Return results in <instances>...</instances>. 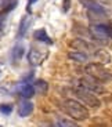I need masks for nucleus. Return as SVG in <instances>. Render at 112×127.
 Listing matches in <instances>:
<instances>
[{
	"instance_id": "f257e3e1",
	"label": "nucleus",
	"mask_w": 112,
	"mask_h": 127,
	"mask_svg": "<svg viewBox=\"0 0 112 127\" xmlns=\"http://www.w3.org/2000/svg\"><path fill=\"white\" fill-rule=\"evenodd\" d=\"M71 47L76 48V50H79V51H83L87 55H89V53H90V54L94 55L100 62H103V64H108L109 61H111V55H109L105 50L98 48L96 44H91V43H89V41L84 40V39H75L74 41H71Z\"/></svg>"
},
{
	"instance_id": "f03ea898",
	"label": "nucleus",
	"mask_w": 112,
	"mask_h": 127,
	"mask_svg": "<svg viewBox=\"0 0 112 127\" xmlns=\"http://www.w3.org/2000/svg\"><path fill=\"white\" fill-rule=\"evenodd\" d=\"M62 108L68 113V116L74 119V120H86L89 119V109L77 99L67 98L62 101Z\"/></svg>"
},
{
	"instance_id": "7ed1b4c3",
	"label": "nucleus",
	"mask_w": 112,
	"mask_h": 127,
	"mask_svg": "<svg viewBox=\"0 0 112 127\" xmlns=\"http://www.w3.org/2000/svg\"><path fill=\"white\" fill-rule=\"evenodd\" d=\"M84 70H86V73L89 76L94 77L96 80H98V82H101V83H107V82H111L112 80L111 70H108L103 64H100V62L87 64Z\"/></svg>"
},
{
	"instance_id": "20e7f679",
	"label": "nucleus",
	"mask_w": 112,
	"mask_h": 127,
	"mask_svg": "<svg viewBox=\"0 0 112 127\" xmlns=\"http://www.w3.org/2000/svg\"><path fill=\"white\" fill-rule=\"evenodd\" d=\"M74 90H75V94H76L77 99H79L83 105L90 106V108H96V109L101 106V101H100V98L96 95V93L90 91V90L79 86V84H77Z\"/></svg>"
},
{
	"instance_id": "39448f33",
	"label": "nucleus",
	"mask_w": 112,
	"mask_h": 127,
	"mask_svg": "<svg viewBox=\"0 0 112 127\" xmlns=\"http://www.w3.org/2000/svg\"><path fill=\"white\" fill-rule=\"evenodd\" d=\"M90 35L96 39V41L100 43H109V40H112V26L107 25V24H93L90 26Z\"/></svg>"
},
{
	"instance_id": "423d86ee",
	"label": "nucleus",
	"mask_w": 112,
	"mask_h": 127,
	"mask_svg": "<svg viewBox=\"0 0 112 127\" xmlns=\"http://www.w3.org/2000/svg\"><path fill=\"white\" fill-rule=\"evenodd\" d=\"M79 86H82V87H84V89L90 90V91L96 93V94L104 93V87L98 83V80H96L94 77L89 76V75H87L86 77H82V79L79 80Z\"/></svg>"
},
{
	"instance_id": "0eeeda50",
	"label": "nucleus",
	"mask_w": 112,
	"mask_h": 127,
	"mask_svg": "<svg viewBox=\"0 0 112 127\" xmlns=\"http://www.w3.org/2000/svg\"><path fill=\"white\" fill-rule=\"evenodd\" d=\"M79 1L87 11H90V13L103 14V15L105 14V8H104L98 1H96V0H79Z\"/></svg>"
},
{
	"instance_id": "6e6552de",
	"label": "nucleus",
	"mask_w": 112,
	"mask_h": 127,
	"mask_svg": "<svg viewBox=\"0 0 112 127\" xmlns=\"http://www.w3.org/2000/svg\"><path fill=\"white\" fill-rule=\"evenodd\" d=\"M46 57H47V53L42 54V53L39 50H36V48H31L29 53H28V62L31 64V65H33V66H36V65H40V64L46 60Z\"/></svg>"
},
{
	"instance_id": "1a4fd4ad",
	"label": "nucleus",
	"mask_w": 112,
	"mask_h": 127,
	"mask_svg": "<svg viewBox=\"0 0 112 127\" xmlns=\"http://www.w3.org/2000/svg\"><path fill=\"white\" fill-rule=\"evenodd\" d=\"M17 91L21 94V97L24 98H31L35 95V87L31 84L29 82H22L21 84L17 86Z\"/></svg>"
},
{
	"instance_id": "9d476101",
	"label": "nucleus",
	"mask_w": 112,
	"mask_h": 127,
	"mask_svg": "<svg viewBox=\"0 0 112 127\" xmlns=\"http://www.w3.org/2000/svg\"><path fill=\"white\" fill-rule=\"evenodd\" d=\"M32 112H33V104L31 101L25 99V101H22L21 104H19V106H18V115L21 116V118H26V116H29Z\"/></svg>"
},
{
	"instance_id": "9b49d317",
	"label": "nucleus",
	"mask_w": 112,
	"mask_h": 127,
	"mask_svg": "<svg viewBox=\"0 0 112 127\" xmlns=\"http://www.w3.org/2000/svg\"><path fill=\"white\" fill-rule=\"evenodd\" d=\"M68 57L71 58V60H74L75 62H80V64H84V62H89L90 57L86 54V53H83V51H71L69 54H68Z\"/></svg>"
},
{
	"instance_id": "f8f14e48",
	"label": "nucleus",
	"mask_w": 112,
	"mask_h": 127,
	"mask_svg": "<svg viewBox=\"0 0 112 127\" xmlns=\"http://www.w3.org/2000/svg\"><path fill=\"white\" fill-rule=\"evenodd\" d=\"M33 37H35V40L43 41V43H46V44H53V39L47 35L46 29H37V31H35Z\"/></svg>"
},
{
	"instance_id": "ddd939ff",
	"label": "nucleus",
	"mask_w": 112,
	"mask_h": 127,
	"mask_svg": "<svg viewBox=\"0 0 112 127\" xmlns=\"http://www.w3.org/2000/svg\"><path fill=\"white\" fill-rule=\"evenodd\" d=\"M29 25H31V17H28V15L22 17L21 22H19V26H18V37L19 39L25 36V33L29 29Z\"/></svg>"
},
{
	"instance_id": "4468645a",
	"label": "nucleus",
	"mask_w": 112,
	"mask_h": 127,
	"mask_svg": "<svg viewBox=\"0 0 112 127\" xmlns=\"http://www.w3.org/2000/svg\"><path fill=\"white\" fill-rule=\"evenodd\" d=\"M24 53H25V48H24L22 44H15L11 51V61L13 62H18L21 58H22Z\"/></svg>"
},
{
	"instance_id": "2eb2a0df",
	"label": "nucleus",
	"mask_w": 112,
	"mask_h": 127,
	"mask_svg": "<svg viewBox=\"0 0 112 127\" xmlns=\"http://www.w3.org/2000/svg\"><path fill=\"white\" fill-rule=\"evenodd\" d=\"M47 89H48L47 82H44V80H37V82H36V87H35V90H37V91L40 93V94H46Z\"/></svg>"
},
{
	"instance_id": "dca6fc26",
	"label": "nucleus",
	"mask_w": 112,
	"mask_h": 127,
	"mask_svg": "<svg viewBox=\"0 0 112 127\" xmlns=\"http://www.w3.org/2000/svg\"><path fill=\"white\" fill-rule=\"evenodd\" d=\"M0 112L3 115H10L13 112V105L11 104H1L0 105Z\"/></svg>"
},
{
	"instance_id": "f3484780",
	"label": "nucleus",
	"mask_w": 112,
	"mask_h": 127,
	"mask_svg": "<svg viewBox=\"0 0 112 127\" xmlns=\"http://www.w3.org/2000/svg\"><path fill=\"white\" fill-rule=\"evenodd\" d=\"M75 122H68V120H58L57 126H75Z\"/></svg>"
},
{
	"instance_id": "a211bd4d",
	"label": "nucleus",
	"mask_w": 112,
	"mask_h": 127,
	"mask_svg": "<svg viewBox=\"0 0 112 127\" xmlns=\"http://www.w3.org/2000/svg\"><path fill=\"white\" fill-rule=\"evenodd\" d=\"M69 7H71V0H64V3H62L64 13H68V11H69Z\"/></svg>"
},
{
	"instance_id": "6ab92c4d",
	"label": "nucleus",
	"mask_w": 112,
	"mask_h": 127,
	"mask_svg": "<svg viewBox=\"0 0 112 127\" xmlns=\"http://www.w3.org/2000/svg\"><path fill=\"white\" fill-rule=\"evenodd\" d=\"M33 77V72H29L28 75H26V76H24L22 77V82H29V80L32 79Z\"/></svg>"
},
{
	"instance_id": "aec40b11",
	"label": "nucleus",
	"mask_w": 112,
	"mask_h": 127,
	"mask_svg": "<svg viewBox=\"0 0 112 127\" xmlns=\"http://www.w3.org/2000/svg\"><path fill=\"white\" fill-rule=\"evenodd\" d=\"M36 1H39V0H28V7H26V10H28L29 13H31V6H32V4H35Z\"/></svg>"
}]
</instances>
